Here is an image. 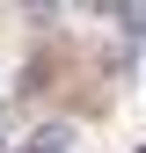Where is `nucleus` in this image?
<instances>
[{
    "label": "nucleus",
    "instance_id": "nucleus-1",
    "mask_svg": "<svg viewBox=\"0 0 146 153\" xmlns=\"http://www.w3.org/2000/svg\"><path fill=\"white\" fill-rule=\"evenodd\" d=\"M80 131H73V117H44V124H29V131H15V146L7 153H66Z\"/></svg>",
    "mask_w": 146,
    "mask_h": 153
},
{
    "label": "nucleus",
    "instance_id": "nucleus-2",
    "mask_svg": "<svg viewBox=\"0 0 146 153\" xmlns=\"http://www.w3.org/2000/svg\"><path fill=\"white\" fill-rule=\"evenodd\" d=\"M7 146H15V131H7V109H0V153H7Z\"/></svg>",
    "mask_w": 146,
    "mask_h": 153
},
{
    "label": "nucleus",
    "instance_id": "nucleus-3",
    "mask_svg": "<svg viewBox=\"0 0 146 153\" xmlns=\"http://www.w3.org/2000/svg\"><path fill=\"white\" fill-rule=\"evenodd\" d=\"M139 153H146V146H139Z\"/></svg>",
    "mask_w": 146,
    "mask_h": 153
}]
</instances>
